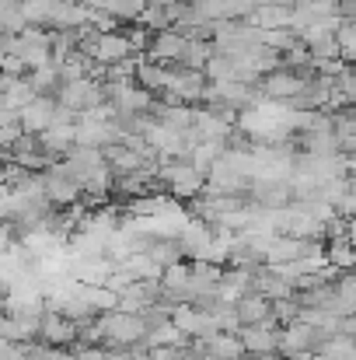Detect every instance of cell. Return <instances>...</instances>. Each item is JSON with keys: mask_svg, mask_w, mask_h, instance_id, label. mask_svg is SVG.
Segmentation results:
<instances>
[{"mask_svg": "<svg viewBox=\"0 0 356 360\" xmlns=\"http://www.w3.org/2000/svg\"><path fill=\"white\" fill-rule=\"evenodd\" d=\"M189 4H199V0H189Z\"/></svg>", "mask_w": 356, "mask_h": 360, "instance_id": "27", "label": "cell"}, {"mask_svg": "<svg viewBox=\"0 0 356 360\" xmlns=\"http://www.w3.org/2000/svg\"><path fill=\"white\" fill-rule=\"evenodd\" d=\"M168 74H171V67L143 60V63H140V70H136V84L157 98V95H164V88H168Z\"/></svg>", "mask_w": 356, "mask_h": 360, "instance_id": "16", "label": "cell"}, {"mask_svg": "<svg viewBox=\"0 0 356 360\" xmlns=\"http://www.w3.org/2000/svg\"><path fill=\"white\" fill-rule=\"evenodd\" d=\"M185 46H189V35H182L178 28H168V32H157L154 35V42H150V49H147V60L150 63H182V56H185Z\"/></svg>", "mask_w": 356, "mask_h": 360, "instance_id": "8", "label": "cell"}, {"mask_svg": "<svg viewBox=\"0 0 356 360\" xmlns=\"http://www.w3.org/2000/svg\"><path fill=\"white\" fill-rule=\"evenodd\" d=\"M56 102L63 105V109H70V112H88V109H98V105H105L109 102V91H105V84L102 81H95V77H84V81H74V84H63L60 88V95H56Z\"/></svg>", "mask_w": 356, "mask_h": 360, "instance_id": "2", "label": "cell"}, {"mask_svg": "<svg viewBox=\"0 0 356 360\" xmlns=\"http://www.w3.org/2000/svg\"><path fill=\"white\" fill-rule=\"evenodd\" d=\"M46 347H56V350H63V347H70V343H77L81 340V322H74V319H67V315H60V311H46L42 315V336H39Z\"/></svg>", "mask_w": 356, "mask_h": 360, "instance_id": "7", "label": "cell"}, {"mask_svg": "<svg viewBox=\"0 0 356 360\" xmlns=\"http://www.w3.org/2000/svg\"><path fill=\"white\" fill-rule=\"evenodd\" d=\"M329 109H336V112H350V109H356V67H346V74L336 77V91H332Z\"/></svg>", "mask_w": 356, "mask_h": 360, "instance_id": "17", "label": "cell"}, {"mask_svg": "<svg viewBox=\"0 0 356 360\" xmlns=\"http://www.w3.org/2000/svg\"><path fill=\"white\" fill-rule=\"evenodd\" d=\"M308 81H311V74H294V70H276V74H269V77H262V95H265V102H286V105H294L304 91H308Z\"/></svg>", "mask_w": 356, "mask_h": 360, "instance_id": "4", "label": "cell"}, {"mask_svg": "<svg viewBox=\"0 0 356 360\" xmlns=\"http://www.w3.org/2000/svg\"><path fill=\"white\" fill-rule=\"evenodd\" d=\"M157 179L175 200H196L206 193V172H199L192 161H164L157 165Z\"/></svg>", "mask_w": 356, "mask_h": 360, "instance_id": "1", "label": "cell"}, {"mask_svg": "<svg viewBox=\"0 0 356 360\" xmlns=\"http://www.w3.org/2000/svg\"><path fill=\"white\" fill-rule=\"evenodd\" d=\"M329 262L339 273H356V245H350L346 238L329 241Z\"/></svg>", "mask_w": 356, "mask_h": 360, "instance_id": "23", "label": "cell"}, {"mask_svg": "<svg viewBox=\"0 0 356 360\" xmlns=\"http://www.w3.org/2000/svg\"><path fill=\"white\" fill-rule=\"evenodd\" d=\"M35 98H39V91H35V84L28 77H7L4 74V84H0V105H4V112H18L21 116Z\"/></svg>", "mask_w": 356, "mask_h": 360, "instance_id": "11", "label": "cell"}, {"mask_svg": "<svg viewBox=\"0 0 356 360\" xmlns=\"http://www.w3.org/2000/svg\"><path fill=\"white\" fill-rule=\"evenodd\" d=\"M318 360H356V336H329L322 347H318Z\"/></svg>", "mask_w": 356, "mask_h": 360, "instance_id": "19", "label": "cell"}, {"mask_svg": "<svg viewBox=\"0 0 356 360\" xmlns=\"http://www.w3.org/2000/svg\"><path fill=\"white\" fill-rule=\"evenodd\" d=\"M185 340H189V336H185L175 322H164V326H154L143 343H147V350H150V347H178V350H185Z\"/></svg>", "mask_w": 356, "mask_h": 360, "instance_id": "20", "label": "cell"}, {"mask_svg": "<svg viewBox=\"0 0 356 360\" xmlns=\"http://www.w3.org/2000/svg\"><path fill=\"white\" fill-rule=\"evenodd\" d=\"M171 322L192 340H210V336H217L220 333V322H217V315H213V308H199V304H175V311H171Z\"/></svg>", "mask_w": 356, "mask_h": 360, "instance_id": "3", "label": "cell"}, {"mask_svg": "<svg viewBox=\"0 0 356 360\" xmlns=\"http://www.w3.org/2000/svg\"><path fill=\"white\" fill-rule=\"evenodd\" d=\"M199 343H203V354H210L213 360H241L248 354L237 333H217V336L199 340Z\"/></svg>", "mask_w": 356, "mask_h": 360, "instance_id": "14", "label": "cell"}, {"mask_svg": "<svg viewBox=\"0 0 356 360\" xmlns=\"http://www.w3.org/2000/svg\"><path fill=\"white\" fill-rule=\"evenodd\" d=\"M294 21V7H283V4H262L248 14V25L262 28V32H276V28H290Z\"/></svg>", "mask_w": 356, "mask_h": 360, "instance_id": "13", "label": "cell"}, {"mask_svg": "<svg viewBox=\"0 0 356 360\" xmlns=\"http://www.w3.org/2000/svg\"><path fill=\"white\" fill-rule=\"evenodd\" d=\"M237 315H241V326H265V322H276V315H272V301L262 297V294H255V290L237 304Z\"/></svg>", "mask_w": 356, "mask_h": 360, "instance_id": "15", "label": "cell"}, {"mask_svg": "<svg viewBox=\"0 0 356 360\" xmlns=\"http://www.w3.org/2000/svg\"><path fill=\"white\" fill-rule=\"evenodd\" d=\"M272 4H283V7H297V4H304V0H272Z\"/></svg>", "mask_w": 356, "mask_h": 360, "instance_id": "26", "label": "cell"}, {"mask_svg": "<svg viewBox=\"0 0 356 360\" xmlns=\"http://www.w3.org/2000/svg\"><path fill=\"white\" fill-rule=\"evenodd\" d=\"M88 56H91L95 63H102V67H116V63L136 56V53H133L126 32H109V35H98V39H95V46L88 49Z\"/></svg>", "mask_w": 356, "mask_h": 360, "instance_id": "10", "label": "cell"}, {"mask_svg": "<svg viewBox=\"0 0 356 360\" xmlns=\"http://www.w3.org/2000/svg\"><path fill=\"white\" fill-rule=\"evenodd\" d=\"M346 241H350V245H356V217L346 224Z\"/></svg>", "mask_w": 356, "mask_h": 360, "instance_id": "25", "label": "cell"}, {"mask_svg": "<svg viewBox=\"0 0 356 360\" xmlns=\"http://www.w3.org/2000/svg\"><path fill=\"white\" fill-rule=\"evenodd\" d=\"M279 340H283V326L276 329V322L265 326H244L241 329V343L251 357H276L279 354Z\"/></svg>", "mask_w": 356, "mask_h": 360, "instance_id": "6", "label": "cell"}, {"mask_svg": "<svg viewBox=\"0 0 356 360\" xmlns=\"http://www.w3.org/2000/svg\"><path fill=\"white\" fill-rule=\"evenodd\" d=\"M4 343H32L42 336V315H4Z\"/></svg>", "mask_w": 356, "mask_h": 360, "instance_id": "12", "label": "cell"}, {"mask_svg": "<svg viewBox=\"0 0 356 360\" xmlns=\"http://www.w3.org/2000/svg\"><path fill=\"white\" fill-rule=\"evenodd\" d=\"M56 116H60V102H56L53 95H39V98L21 112V126H25L28 136H42L46 129L56 126Z\"/></svg>", "mask_w": 356, "mask_h": 360, "instance_id": "9", "label": "cell"}, {"mask_svg": "<svg viewBox=\"0 0 356 360\" xmlns=\"http://www.w3.org/2000/svg\"><path fill=\"white\" fill-rule=\"evenodd\" d=\"M315 340H322V333H318L315 326H308L304 319H301V322H290V326H283L279 354H283V357H290V360H311Z\"/></svg>", "mask_w": 356, "mask_h": 360, "instance_id": "5", "label": "cell"}, {"mask_svg": "<svg viewBox=\"0 0 356 360\" xmlns=\"http://www.w3.org/2000/svg\"><path fill=\"white\" fill-rule=\"evenodd\" d=\"M339 49H343V60L346 63H356V25L353 21H343V28H339Z\"/></svg>", "mask_w": 356, "mask_h": 360, "instance_id": "24", "label": "cell"}, {"mask_svg": "<svg viewBox=\"0 0 356 360\" xmlns=\"http://www.w3.org/2000/svg\"><path fill=\"white\" fill-rule=\"evenodd\" d=\"M28 81L35 84V91L39 95H60V88H63V77H60V67L56 63H49V67H39V70H32L28 74Z\"/></svg>", "mask_w": 356, "mask_h": 360, "instance_id": "21", "label": "cell"}, {"mask_svg": "<svg viewBox=\"0 0 356 360\" xmlns=\"http://www.w3.org/2000/svg\"><path fill=\"white\" fill-rule=\"evenodd\" d=\"M206 81L210 84H231V81H237V63L228 56V53H217L210 63H206Z\"/></svg>", "mask_w": 356, "mask_h": 360, "instance_id": "22", "label": "cell"}, {"mask_svg": "<svg viewBox=\"0 0 356 360\" xmlns=\"http://www.w3.org/2000/svg\"><path fill=\"white\" fill-rule=\"evenodd\" d=\"M213 56H217L213 39H189L185 56H182V63H178V67H189V70H206V63H210Z\"/></svg>", "mask_w": 356, "mask_h": 360, "instance_id": "18", "label": "cell"}]
</instances>
